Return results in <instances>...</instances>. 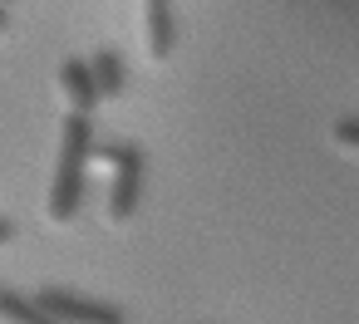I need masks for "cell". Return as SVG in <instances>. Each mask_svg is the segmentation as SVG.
Listing matches in <instances>:
<instances>
[{
  "label": "cell",
  "mask_w": 359,
  "mask_h": 324,
  "mask_svg": "<svg viewBox=\"0 0 359 324\" xmlns=\"http://www.w3.org/2000/svg\"><path fill=\"white\" fill-rule=\"evenodd\" d=\"M94 153V123L84 113L65 118L60 133V162H55V187H50V216L55 221H74L79 202H84V167Z\"/></svg>",
  "instance_id": "6da1fadb"
},
{
  "label": "cell",
  "mask_w": 359,
  "mask_h": 324,
  "mask_svg": "<svg viewBox=\"0 0 359 324\" xmlns=\"http://www.w3.org/2000/svg\"><path fill=\"white\" fill-rule=\"evenodd\" d=\"M104 157L114 162V182H109V221H128L143 192V148L138 143H104Z\"/></svg>",
  "instance_id": "7a4b0ae2"
},
{
  "label": "cell",
  "mask_w": 359,
  "mask_h": 324,
  "mask_svg": "<svg viewBox=\"0 0 359 324\" xmlns=\"http://www.w3.org/2000/svg\"><path fill=\"white\" fill-rule=\"evenodd\" d=\"M40 309L60 324H123V309L118 304H99V300H84L74 290H60V285H45L35 290Z\"/></svg>",
  "instance_id": "3957f363"
},
{
  "label": "cell",
  "mask_w": 359,
  "mask_h": 324,
  "mask_svg": "<svg viewBox=\"0 0 359 324\" xmlns=\"http://www.w3.org/2000/svg\"><path fill=\"white\" fill-rule=\"evenodd\" d=\"M60 89H65V99H69V113H94V104L104 99L99 94V84H94V69L84 64V59H65L60 64Z\"/></svg>",
  "instance_id": "277c9868"
},
{
  "label": "cell",
  "mask_w": 359,
  "mask_h": 324,
  "mask_svg": "<svg viewBox=\"0 0 359 324\" xmlns=\"http://www.w3.org/2000/svg\"><path fill=\"white\" fill-rule=\"evenodd\" d=\"M143 30H148V55L153 59H168L172 55V40H177L172 0H143Z\"/></svg>",
  "instance_id": "5b68a950"
},
{
  "label": "cell",
  "mask_w": 359,
  "mask_h": 324,
  "mask_svg": "<svg viewBox=\"0 0 359 324\" xmlns=\"http://www.w3.org/2000/svg\"><path fill=\"white\" fill-rule=\"evenodd\" d=\"M89 69H94V84H99L104 99H118V94H123L128 69H123V55H118V50H99V55L89 59Z\"/></svg>",
  "instance_id": "8992f818"
},
{
  "label": "cell",
  "mask_w": 359,
  "mask_h": 324,
  "mask_svg": "<svg viewBox=\"0 0 359 324\" xmlns=\"http://www.w3.org/2000/svg\"><path fill=\"white\" fill-rule=\"evenodd\" d=\"M0 319L6 324H60V319H50L40 309V300L20 295V290H0Z\"/></svg>",
  "instance_id": "52a82bcc"
},
{
  "label": "cell",
  "mask_w": 359,
  "mask_h": 324,
  "mask_svg": "<svg viewBox=\"0 0 359 324\" xmlns=\"http://www.w3.org/2000/svg\"><path fill=\"white\" fill-rule=\"evenodd\" d=\"M334 143L359 153V118H334Z\"/></svg>",
  "instance_id": "ba28073f"
},
{
  "label": "cell",
  "mask_w": 359,
  "mask_h": 324,
  "mask_svg": "<svg viewBox=\"0 0 359 324\" xmlns=\"http://www.w3.org/2000/svg\"><path fill=\"white\" fill-rule=\"evenodd\" d=\"M11 30V10H6V0H0V35Z\"/></svg>",
  "instance_id": "9c48e42d"
},
{
  "label": "cell",
  "mask_w": 359,
  "mask_h": 324,
  "mask_svg": "<svg viewBox=\"0 0 359 324\" xmlns=\"http://www.w3.org/2000/svg\"><path fill=\"white\" fill-rule=\"evenodd\" d=\"M11 236H15V226H11L6 216H0V241H11Z\"/></svg>",
  "instance_id": "30bf717a"
},
{
  "label": "cell",
  "mask_w": 359,
  "mask_h": 324,
  "mask_svg": "<svg viewBox=\"0 0 359 324\" xmlns=\"http://www.w3.org/2000/svg\"><path fill=\"white\" fill-rule=\"evenodd\" d=\"M6 6H11V0H6Z\"/></svg>",
  "instance_id": "8fae6325"
}]
</instances>
